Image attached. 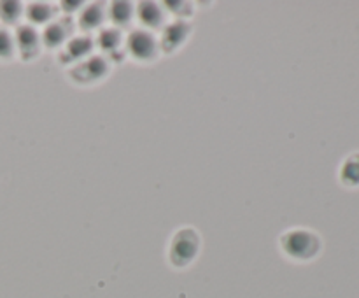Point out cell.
I'll return each instance as SVG.
<instances>
[{"label": "cell", "instance_id": "16", "mask_svg": "<svg viewBox=\"0 0 359 298\" xmlns=\"http://www.w3.org/2000/svg\"><path fill=\"white\" fill-rule=\"evenodd\" d=\"M14 55V39L6 28H0V60H9Z\"/></svg>", "mask_w": 359, "mask_h": 298}, {"label": "cell", "instance_id": "11", "mask_svg": "<svg viewBox=\"0 0 359 298\" xmlns=\"http://www.w3.org/2000/svg\"><path fill=\"white\" fill-rule=\"evenodd\" d=\"M102 20H104V11H102V7L90 6L88 9L83 11V14H81L79 25L84 30H91V28L98 27V25L102 23Z\"/></svg>", "mask_w": 359, "mask_h": 298}, {"label": "cell", "instance_id": "12", "mask_svg": "<svg viewBox=\"0 0 359 298\" xmlns=\"http://www.w3.org/2000/svg\"><path fill=\"white\" fill-rule=\"evenodd\" d=\"M53 16V9L49 6H46V4H30L27 9V18L28 21H32V23H37V25H42V23H48L49 20H51Z\"/></svg>", "mask_w": 359, "mask_h": 298}, {"label": "cell", "instance_id": "1", "mask_svg": "<svg viewBox=\"0 0 359 298\" xmlns=\"http://www.w3.org/2000/svg\"><path fill=\"white\" fill-rule=\"evenodd\" d=\"M280 248L290 258L297 259V262H309L319 255L321 241L314 231L294 228L280 237Z\"/></svg>", "mask_w": 359, "mask_h": 298}, {"label": "cell", "instance_id": "10", "mask_svg": "<svg viewBox=\"0 0 359 298\" xmlns=\"http://www.w3.org/2000/svg\"><path fill=\"white\" fill-rule=\"evenodd\" d=\"M137 14H139V20L147 27H158L163 21V13L154 2H140Z\"/></svg>", "mask_w": 359, "mask_h": 298}, {"label": "cell", "instance_id": "4", "mask_svg": "<svg viewBox=\"0 0 359 298\" xmlns=\"http://www.w3.org/2000/svg\"><path fill=\"white\" fill-rule=\"evenodd\" d=\"M107 62L100 58V56H95V58H90L88 62H83L74 67L70 70V77L77 81V83H93V81H100L107 74Z\"/></svg>", "mask_w": 359, "mask_h": 298}, {"label": "cell", "instance_id": "2", "mask_svg": "<svg viewBox=\"0 0 359 298\" xmlns=\"http://www.w3.org/2000/svg\"><path fill=\"white\" fill-rule=\"evenodd\" d=\"M200 249V238L196 230L193 228H181L175 231L174 238L170 244V252H168V259L174 266H188L193 259L196 258Z\"/></svg>", "mask_w": 359, "mask_h": 298}, {"label": "cell", "instance_id": "15", "mask_svg": "<svg viewBox=\"0 0 359 298\" xmlns=\"http://www.w3.org/2000/svg\"><path fill=\"white\" fill-rule=\"evenodd\" d=\"M98 44L105 51H116L121 44V34L118 30H104L98 37Z\"/></svg>", "mask_w": 359, "mask_h": 298}, {"label": "cell", "instance_id": "14", "mask_svg": "<svg viewBox=\"0 0 359 298\" xmlns=\"http://www.w3.org/2000/svg\"><path fill=\"white\" fill-rule=\"evenodd\" d=\"M23 9L18 2H0V20L4 23H16Z\"/></svg>", "mask_w": 359, "mask_h": 298}, {"label": "cell", "instance_id": "13", "mask_svg": "<svg viewBox=\"0 0 359 298\" xmlns=\"http://www.w3.org/2000/svg\"><path fill=\"white\" fill-rule=\"evenodd\" d=\"M109 14H111V20L116 25H126L132 18V6L128 2H114L111 4Z\"/></svg>", "mask_w": 359, "mask_h": 298}, {"label": "cell", "instance_id": "6", "mask_svg": "<svg viewBox=\"0 0 359 298\" xmlns=\"http://www.w3.org/2000/svg\"><path fill=\"white\" fill-rule=\"evenodd\" d=\"M189 25H186L184 21H175V23L168 25L163 32V39H161V46H163V51L174 53L179 46H182V42L188 39L189 35Z\"/></svg>", "mask_w": 359, "mask_h": 298}, {"label": "cell", "instance_id": "8", "mask_svg": "<svg viewBox=\"0 0 359 298\" xmlns=\"http://www.w3.org/2000/svg\"><path fill=\"white\" fill-rule=\"evenodd\" d=\"M93 48V41L90 37H76L67 44L65 51L60 56V62H74V60H79L83 56H86L88 53Z\"/></svg>", "mask_w": 359, "mask_h": 298}, {"label": "cell", "instance_id": "5", "mask_svg": "<svg viewBox=\"0 0 359 298\" xmlns=\"http://www.w3.org/2000/svg\"><path fill=\"white\" fill-rule=\"evenodd\" d=\"M16 48L21 60H32L39 55V35L30 25H21L16 30Z\"/></svg>", "mask_w": 359, "mask_h": 298}, {"label": "cell", "instance_id": "9", "mask_svg": "<svg viewBox=\"0 0 359 298\" xmlns=\"http://www.w3.org/2000/svg\"><path fill=\"white\" fill-rule=\"evenodd\" d=\"M340 181L346 186H359V153L351 154L340 168Z\"/></svg>", "mask_w": 359, "mask_h": 298}, {"label": "cell", "instance_id": "3", "mask_svg": "<svg viewBox=\"0 0 359 298\" xmlns=\"http://www.w3.org/2000/svg\"><path fill=\"white\" fill-rule=\"evenodd\" d=\"M126 49L133 58L140 60V62H149L156 56L158 46L153 35L144 30H137L130 34L128 41H126Z\"/></svg>", "mask_w": 359, "mask_h": 298}, {"label": "cell", "instance_id": "7", "mask_svg": "<svg viewBox=\"0 0 359 298\" xmlns=\"http://www.w3.org/2000/svg\"><path fill=\"white\" fill-rule=\"evenodd\" d=\"M70 32H72V27H70L69 20L56 21V23H51L46 28L44 35H42V41H44L46 48H58L65 41L67 35H70Z\"/></svg>", "mask_w": 359, "mask_h": 298}]
</instances>
